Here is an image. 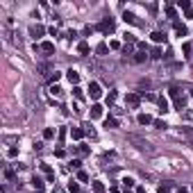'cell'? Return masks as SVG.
Listing matches in <instances>:
<instances>
[{
  "label": "cell",
  "instance_id": "7402d4cb",
  "mask_svg": "<svg viewBox=\"0 0 193 193\" xmlns=\"http://www.w3.org/2000/svg\"><path fill=\"white\" fill-rule=\"evenodd\" d=\"M105 127H118V121H116V118H107Z\"/></svg>",
  "mask_w": 193,
  "mask_h": 193
},
{
  "label": "cell",
  "instance_id": "d4e9b609",
  "mask_svg": "<svg viewBox=\"0 0 193 193\" xmlns=\"http://www.w3.org/2000/svg\"><path fill=\"white\" fill-rule=\"evenodd\" d=\"M55 136V132L50 130V127H48V130H43V139H53Z\"/></svg>",
  "mask_w": 193,
  "mask_h": 193
},
{
  "label": "cell",
  "instance_id": "9c48e42d",
  "mask_svg": "<svg viewBox=\"0 0 193 193\" xmlns=\"http://www.w3.org/2000/svg\"><path fill=\"white\" fill-rule=\"evenodd\" d=\"M39 48H41L43 53H48V55H53V53H55V43H50V41H43V43L39 45Z\"/></svg>",
  "mask_w": 193,
  "mask_h": 193
},
{
  "label": "cell",
  "instance_id": "f35d334b",
  "mask_svg": "<svg viewBox=\"0 0 193 193\" xmlns=\"http://www.w3.org/2000/svg\"><path fill=\"white\" fill-rule=\"evenodd\" d=\"M191 98H193V89H191Z\"/></svg>",
  "mask_w": 193,
  "mask_h": 193
},
{
  "label": "cell",
  "instance_id": "ffe728a7",
  "mask_svg": "<svg viewBox=\"0 0 193 193\" xmlns=\"http://www.w3.org/2000/svg\"><path fill=\"white\" fill-rule=\"evenodd\" d=\"M177 7H182L184 11H189V9H191V2H189V0H180V2H177Z\"/></svg>",
  "mask_w": 193,
  "mask_h": 193
},
{
  "label": "cell",
  "instance_id": "44dd1931",
  "mask_svg": "<svg viewBox=\"0 0 193 193\" xmlns=\"http://www.w3.org/2000/svg\"><path fill=\"white\" fill-rule=\"evenodd\" d=\"M96 53H98V55H107V43H98Z\"/></svg>",
  "mask_w": 193,
  "mask_h": 193
},
{
  "label": "cell",
  "instance_id": "4fadbf2b",
  "mask_svg": "<svg viewBox=\"0 0 193 193\" xmlns=\"http://www.w3.org/2000/svg\"><path fill=\"white\" fill-rule=\"evenodd\" d=\"M139 123H141V125H150V123H155V121H152V116L141 114V116H139Z\"/></svg>",
  "mask_w": 193,
  "mask_h": 193
},
{
  "label": "cell",
  "instance_id": "8fae6325",
  "mask_svg": "<svg viewBox=\"0 0 193 193\" xmlns=\"http://www.w3.org/2000/svg\"><path fill=\"white\" fill-rule=\"evenodd\" d=\"M100 116H102V107L93 105V107H91V118H100Z\"/></svg>",
  "mask_w": 193,
  "mask_h": 193
},
{
  "label": "cell",
  "instance_id": "5bb4252c",
  "mask_svg": "<svg viewBox=\"0 0 193 193\" xmlns=\"http://www.w3.org/2000/svg\"><path fill=\"white\" fill-rule=\"evenodd\" d=\"M145 57H148V55H145V50H139V53H134V62H145Z\"/></svg>",
  "mask_w": 193,
  "mask_h": 193
},
{
  "label": "cell",
  "instance_id": "83f0119b",
  "mask_svg": "<svg viewBox=\"0 0 193 193\" xmlns=\"http://www.w3.org/2000/svg\"><path fill=\"white\" fill-rule=\"evenodd\" d=\"M159 193H170V186L164 184V186H159Z\"/></svg>",
  "mask_w": 193,
  "mask_h": 193
},
{
  "label": "cell",
  "instance_id": "3957f363",
  "mask_svg": "<svg viewBox=\"0 0 193 193\" xmlns=\"http://www.w3.org/2000/svg\"><path fill=\"white\" fill-rule=\"evenodd\" d=\"M98 30H100V32H114V21H111V18H105V21L98 25Z\"/></svg>",
  "mask_w": 193,
  "mask_h": 193
},
{
  "label": "cell",
  "instance_id": "277c9868",
  "mask_svg": "<svg viewBox=\"0 0 193 193\" xmlns=\"http://www.w3.org/2000/svg\"><path fill=\"white\" fill-rule=\"evenodd\" d=\"M125 102H127L130 107H136L141 102V98L136 96V93H127V96H125Z\"/></svg>",
  "mask_w": 193,
  "mask_h": 193
},
{
  "label": "cell",
  "instance_id": "f1b7e54d",
  "mask_svg": "<svg viewBox=\"0 0 193 193\" xmlns=\"http://www.w3.org/2000/svg\"><path fill=\"white\" fill-rule=\"evenodd\" d=\"M50 91H53V96H62V89H59V87H53Z\"/></svg>",
  "mask_w": 193,
  "mask_h": 193
},
{
  "label": "cell",
  "instance_id": "d6a6232c",
  "mask_svg": "<svg viewBox=\"0 0 193 193\" xmlns=\"http://www.w3.org/2000/svg\"><path fill=\"white\" fill-rule=\"evenodd\" d=\"M73 93H75V98H77V100H82V91H79V89H77V87L73 89Z\"/></svg>",
  "mask_w": 193,
  "mask_h": 193
},
{
  "label": "cell",
  "instance_id": "1f68e13d",
  "mask_svg": "<svg viewBox=\"0 0 193 193\" xmlns=\"http://www.w3.org/2000/svg\"><path fill=\"white\" fill-rule=\"evenodd\" d=\"M57 79H59V73H57V70H53V75H50V82H57Z\"/></svg>",
  "mask_w": 193,
  "mask_h": 193
},
{
  "label": "cell",
  "instance_id": "7a4b0ae2",
  "mask_svg": "<svg viewBox=\"0 0 193 193\" xmlns=\"http://www.w3.org/2000/svg\"><path fill=\"white\" fill-rule=\"evenodd\" d=\"M170 96H173V100H175V109H180V111H182V109L186 107V96H182L177 87L170 89Z\"/></svg>",
  "mask_w": 193,
  "mask_h": 193
},
{
  "label": "cell",
  "instance_id": "603a6c76",
  "mask_svg": "<svg viewBox=\"0 0 193 193\" xmlns=\"http://www.w3.org/2000/svg\"><path fill=\"white\" fill-rule=\"evenodd\" d=\"M79 166H82V161H79V159H73V161H70V168H75V170H79Z\"/></svg>",
  "mask_w": 193,
  "mask_h": 193
},
{
  "label": "cell",
  "instance_id": "2e32d148",
  "mask_svg": "<svg viewBox=\"0 0 193 193\" xmlns=\"http://www.w3.org/2000/svg\"><path fill=\"white\" fill-rule=\"evenodd\" d=\"M175 32H177V36H186V27L180 25V23H175Z\"/></svg>",
  "mask_w": 193,
  "mask_h": 193
},
{
  "label": "cell",
  "instance_id": "d590c367",
  "mask_svg": "<svg viewBox=\"0 0 193 193\" xmlns=\"http://www.w3.org/2000/svg\"><path fill=\"white\" fill-rule=\"evenodd\" d=\"M186 18H193V9H189V11H186Z\"/></svg>",
  "mask_w": 193,
  "mask_h": 193
},
{
  "label": "cell",
  "instance_id": "4316f807",
  "mask_svg": "<svg viewBox=\"0 0 193 193\" xmlns=\"http://www.w3.org/2000/svg\"><path fill=\"white\" fill-rule=\"evenodd\" d=\"M123 184H125V189H127V186H134V180H132V177H125Z\"/></svg>",
  "mask_w": 193,
  "mask_h": 193
},
{
  "label": "cell",
  "instance_id": "8992f818",
  "mask_svg": "<svg viewBox=\"0 0 193 193\" xmlns=\"http://www.w3.org/2000/svg\"><path fill=\"white\" fill-rule=\"evenodd\" d=\"M43 32H45V30H43V25H32V27H30V34L34 36V39L43 36Z\"/></svg>",
  "mask_w": 193,
  "mask_h": 193
},
{
  "label": "cell",
  "instance_id": "52a82bcc",
  "mask_svg": "<svg viewBox=\"0 0 193 193\" xmlns=\"http://www.w3.org/2000/svg\"><path fill=\"white\" fill-rule=\"evenodd\" d=\"M66 77H68L70 84H75V87H77V82H79V73H75V70H68V73H66Z\"/></svg>",
  "mask_w": 193,
  "mask_h": 193
},
{
  "label": "cell",
  "instance_id": "ba28073f",
  "mask_svg": "<svg viewBox=\"0 0 193 193\" xmlns=\"http://www.w3.org/2000/svg\"><path fill=\"white\" fill-rule=\"evenodd\" d=\"M32 186H34L36 189V193H43V180H41V177H34V180H32Z\"/></svg>",
  "mask_w": 193,
  "mask_h": 193
},
{
  "label": "cell",
  "instance_id": "6da1fadb",
  "mask_svg": "<svg viewBox=\"0 0 193 193\" xmlns=\"http://www.w3.org/2000/svg\"><path fill=\"white\" fill-rule=\"evenodd\" d=\"M130 143H134L136 145V150H141V152H145V155H152L155 150H152V145H150L145 139H141V136H136V134H130Z\"/></svg>",
  "mask_w": 193,
  "mask_h": 193
},
{
  "label": "cell",
  "instance_id": "74e56055",
  "mask_svg": "<svg viewBox=\"0 0 193 193\" xmlns=\"http://www.w3.org/2000/svg\"><path fill=\"white\" fill-rule=\"evenodd\" d=\"M136 193H145V189H143V186H139V189H136Z\"/></svg>",
  "mask_w": 193,
  "mask_h": 193
},
{
  "label": "cell",
  "instance_id": "cb8c5ba5",
  "mask_svg": "<svg viewBox=\"0 0 193 193\" xmlns=\"http://www.w3.org/2000/svg\"><path fill=\"white\" fill-rule=\"evenodd\" d=\"M77 180H79V182H87V180H89V175L84 173V170H79V173H77Z\"/></svg>",
  "mask_w": 193,
  "mask_h": 193
},
{
  "label": "cell",
  "instance_id": "30bf717a",
  "mask_svg": "<svg viewBox=\"0 0 193 193\" xmlns=\"http://www.w3.org/2000/svg\"><path fill=\"white\" fill-rule=\"evenodd\" d=\"M152 41H155V43H164V41H166V34H164V32H152Z\"/></svg>",
  "mask_w": 193,
  "mask_h": 193
},
{
  "label": "cell",
  "instance_id": "e575fe53",
  "mask_svg": "<svg viewBox=\"0 0 193 193\" xmlns=\"http://www.w3.org/2000/svg\"><path fill=\"white\" fill-rule=\"evenodd\" d=\"M53 193H64V189H59V186H55V189H53Z\"/></svg>",
  "mask_w": 193,
  "mask_h": 193
},
{
  "label": "cell",
  "instance_id": "9a60e30c",
  "mask_svg": "<svg viewBox=\"0 0 193 193\" xmlns=\"http://www.w3.org/2000/svg\"><path fill=\"white\" fill-rule=\"evenodd\" d=\"M123 21H125V23H132V25L136 23V18H134V14H132V11H125V14H123Z\"/></svg>",
  "mask_w": 193,
  "mask_h": 193
},
{
  "label": "cell",
  "instance_id": "d6986e66",
  "mask_svg": "<svg viewBox=\"0 0 193 193\" xmlns=\"http://www.w3.org/2000/svg\"><path fill=\"white\" fill-rule=\"evenodd\" d=\"M93 191L96 193H105V184H102V182H93Z\"/></svg>",
  "mask_w": 193,
  "mask_h": 193
},
{
  "label": "cell",
  "instance_id": "f546056e",
  "mask_svg": "<svg viewBox=\"0 0 193 193\" xmlns=\"http://www.w3.org/2000/svg\"><path fill=\"white\" fill-rule=\"evenodd\" d=\"M114 100H116V91H111V93L107 96V102H114Z\"/></svg>",
  "mask_w": 193,
  "mask_h": 193
},
{
  "label": "cell",
  "instance_id": "4dcf8cb0",
  "mask_svg": "<svg viewBox=\"0 0 193 193\" xmlns=\"http://www.w3.org/2000/svg\"><path fill=\"white\" fill-rule=\"evenodd\" d=\"M155 127H159V130H164V127H166V123H164V121H155Z\"/></svg>",
  "mask_w": 193,
  "mask_h": 193
},
{
  "label": "cell",
  "instance_id": "5b68a950",
  "mask_svg": "<svg viewBox=\"0 0 193 193\" xmlns=\"http://www.w3.org/2000/svg\"><path fill=\"white\" fill-rule=\"evenodd\" d=\"M89 91H91V98H100V93H102L98 82H91V84H89Z\"/></svg>",
  "mask_w": 193,
  "mask_h": 193
},
{
  "label": "cell",
  "instance_id": "7c38bea8",
  "mask_svg": "<svg viewBox=\"0 0 193 193\" xmlns=\"http://www.w3.org/2000/svg\"><path fill=\"white\" fill-rule=\"evenodd\" d=\"M77 53L79 55H89V43H87V41H79V43H77Z\"/></svg>",
  "mask_w": 193,
  "mask_h": 193
},
{
  "label": "cell",
  "instance_id": "836d02e7",
  "mask_svg": "<svg viewBox=\"0 0 193 193\" xmlns=\"http://www.w3.org/2000/svg\"><path fill=\"white\" fill-rule=\"evenodd\" d=\"M166 11H168V16H170V18H175V9H173V7H166Z\"/></svg>",
  "mask_w": 193,
  "mask_h": 193
},
{
  "label": "cell",
  "instance_id": "e0dca14e",
  "mask_svg": "<svg viewBox=\"0 0 193 193\" xmlns=\"http://www.w3.org/2000/svg\"><path fill=\"white\" fill-rule=\"evenodd\" d=\"M82 134H84V132L79 130V127H73V130H70V136H73V139H82Z\"/></svg>",
  "mask_w": 193,
  "mask_h": 193
},
{
  "label": "cell",
  "instance_id": "8d00e7d4",
  "mask_svg": "<svg viewBox=\"0 0 193 193\" xmlns=\"http://www.w3.org/2000/svg\"><path fill=\"white\" fill-rule=\"evenodd\" d=\"M177 193H186V189H184V186H180V189H177Z\"/></svg>",
  "mask_w": 193,
  "mask_h": 193
},
{
  "label": "cell",
  "instance_id": "484cf974",
  "mask_svg": "<svg viewBox=\"0 0 193 193\" xmlns=\"http://www.w3.org/2000/svg\"><path fill=\"white\" fill-rule=\"evenodd\" d=\"M68 191H73V193H77V191H79V186H77V182H70V184H68Z\"/></svg>",
  "mask_w": 193,
  "mask_h": 193
},
{
  "label": "cell",
  "instance_id": "ac0fdd59",
  "mask_svg": "<svg viewBox=\"0 0 193 193\" xmlns=\"http://www.w3.org/2000/svg\"><path fill=\"white\" fill-rule=\"evenodd\" d=\"M157 102H159V107H161V111H168V100L166 98H157Z\"/></svg>",
  "mask_w": 193,
  "mask_h": 193
}]
</instances>
